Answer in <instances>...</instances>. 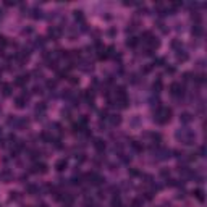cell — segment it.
I'll return each instance as SVG.
<instances>
[{
    "instance_id": "1",
    "label": "cell",
    "mask_w": 207,
    "mask_h": 207,
    "mask_svg": "<svg viewBox=\"0 0 207 207\" xmlns=\"http://www.w3.org/2000/svg\"><path fill=\"white\" fill-rule=\"evenodd\" d=\"M172 120V109L168 107H159L155 110V116H154V121H157L159 125H165V123H168Z\"/></svg>"
},
{
    "instance_id": "2",
    "label": "cell",
    "mask_w": 207,
    "mask_h": 207,
    "mask_svg": "<svg viewBox=\"0 0 207 207\" xmlns=\"http://www.w3.org/2000/svg\"><path fill=\"white\" fill-rule=\"evenodd\" d=\"M175 138L178 141H181L183 144H186V146H193L196 142V134L189 130H178L175 133Z\"/></svg>"
},
{
    "instance_id": "3",
    "label": "cell",
    "mask_w": 207,
    "mask_h": 207,
    "mask_svg": "<svg viewBox=\"0 0 207 207\" xmlns=\"http://www.w3.org/2000/svg\"><path fill=\"white\" fill-rule=\"evenodd\" d=\"M84 178L89 180V183L94 185V186H99V185H102V183L105 181V180L102 178L99 173H95V172H91V173H88V175H84Z\"/></svg>"
},
{
    "instance_id": "4",
    "label": "cell",
    "mask_w": 207,
    "mask_h": 207,
    "mask_svg": "<svg viewBox=\"0 0 207 207\" xmlns=\"http://www.w3.org/2000/svg\"><path fill=\"white\" fill-rule=\"evenodd\" d=\"M183 92H185L183 84H180V83H172L170 84V94L173 97H180V95H183Z\"/></svg>"
},
{
    "instance_id": "5",
    "label": "cell",
    "mask_w": 207,
    "mask_h": 207,
    "mask_svg": "<svg viewBox=\"0 0 207 207\" xmlns=\"http://www.w3.org/2000/svg\"><path fill=\"white\" fill-rule=\"evenodd\" d=\"M28 100H29V94H23L15 99V105H16V109H25Z\"/></svg>"
},
{
    "instance_id": "6",
    "label": "cell",
    "mask_w": 207,
    "mask_h": 207,
    "mask_svg": "<svg viewBox=\"0 0 207 207\" xmlns=\"http://www.w3.org/2000/svg\"><path fill=\"white\" fill-rule=\"evenodd\" d=\"M31 172L32 173H41V175H44V173L49 172V167H47L46 163H42V162H41V163H34V165H32Z\"/></svg>"
},
{
    "instance_id": "7",
    "label": "cell",
    "mask_w": 207,
    "mask_h": 207,
    "mask_svg": "<svg viewBox=\"0 0 207 207\" xmlns=\"http://www.w3.org/2000/svg\"><path fill=\"white\" fill-rule=\"evenodd\" d=\"M49 36L53 39V41H57V39L62 37V29H60L58 26H50L49 28Z\"/></svg>"
},
{
    "instance_id": "8",
    "label": "cell",
    "mask_w": 207,
    "mask_h": 207,
    "mask_svg": "<svg viewBox=\"0 0 207 207\" xmlns=\"http://www.w3.org/2000/svg\"><path fill=\"white\" fill-rule=\"evenodd\" d=\"M155 154H157L159 160H167V159L170 157V154H172V151H170V149H157Z\"/></svg>"
},
{
    "instance_id": "9",
    "label": "cell",
    "mask_w": 207,
    "mask_h": 207,
    "mask_svg": "<svg viewBox=\"0 0 207 207\" xmlns=\"http://www.w3.org/2000/svg\"><path fill=\"white\" fill-rule=\"evenodd\" d=\"M46 110H47V105L44 104V102L37 104V107H36V116H37V120L42 118V116L46 115Z\"/></svg>"
},
{
    "instance_id": "10",
    "label": "cell",
    "mask_w": 207,
    "mask_h": 207,
    "mask_svg": "<svg viewBox=\"0 0 207 207\" xmlns=\"http://www.w3.org/2000/svg\"><path fill=\"white\" fill-rule=\"evenodd\" d=\"M67 167H68L67 159H60V160L55 162V170L57 172H63V170H67Z\"/></svg>"
},
{
    "instance_id": "11",
    "label": "cell",
    "mask_w": 207,
    "mask_h": 207,
    "mask_svg": "<svg viewBox=\"0 0 207 207\" xmlns=\"http://www.w3.org/2000/svg\"><path fill=\"white\" fill-rule=\"evenodd\" d=\"M28 81H29V74H20V76L15 79V86H20V88H23V86H25Z\"/></svg>"
},
{
    "instance_id": "12",
    "label": "cell",
    "mask_w": 207,
    "mask_h": 207,
    "mask_svg": "<svg viewBox=\"0 0 207 207\" xmlns=\"http://www.w3.org/2000/svg\"><path fill=\"white\" fill-rule=\"evenodd\" d=\"M92 146H94V149L97 152H104V151H105V142H104L102 139H99V138H97V139H94Z\"/></svg>"
},
{
    "instance_id": "13",
    "label": "cell",
    "mask_w": 207,
    "mask_h": 207,
    "mask_svg": "<svg viewBox=\"0 0 207 207\" xmlns=\"http://www.w3.org/2000/svg\"><path fill=\"white\" fill-rule=\"evenodd\" d=\"M62 201H63V207H73V204H74V197L71 194H65L62 197Z\"/></svg>"
},
{
    "instance_id": "14",
    "label": "cell",
    "mask_w": 207,
    "mask_h": 207,
    "mask_svg": "<svg viewBox=\"0 0 207 207\" xmlns=\"http://www.w3.org/2000/svg\"><path fill=\"white\" fill-rule=\"evenodd\" d=\"M109 120H110V125H112V126H118L120 123H121V116H120L118 113H113V115H110Z\"/></svg>"
},
{
    "instance_id": "15",
    "label": "cell",
    "mask_w": 207,
    "mask_h": 207,
    "mask_svg": "<svg viewBox=\"0 0 207 207\" xmlns=\"http://www.w3.org/2000/svg\"><path fill=\"white\" fill-rule=\"evenodd\" d=\"M188 58H189V55H188V53L185 52V50H176V60H178V62H188Z\"/></svg>"
},
{
    "instance_id": "16",
    "label": "cell",
    "mask_w": 207,
    "mask_h": 207,
    "mask_svg": "<svg viewBox=\"0 0 207 207\" xmlns=\"http://www.w3.org/2000/svg\"><path fill=\"white\" fill-rule=\"evenodd\" d=\"M11 88H13V86H11L10 83H4V84H2V94H4L5 97H8V95L11 94Z\"/></svg>"
},
{
    "instance_id": "17",
    "label": "cell",
    "mask_w": 207,
    "mask_h": 207,
    "mask_svg": "<svg viewBox=\"0 0 207 207\" xmlns=\"http://www.w3.org/2000/svg\"><path fill=\"white\" fill-rule=\"evenodd\" d=\"M202 34H204L202 26H201V25H194L193 26V36H194V37H201Z\"/></svg>"
},
{
    "instance_id": "18",
    "label": "cell",
    "mask_w": 207,
    "mask_h": 207,
    "mask_svg": "<svg viewBox=\"0 0 207 207\" xmlns=\"http://www.w3.org/2000/svg\"><path fill=\"white\" fill-rule=\"evenodd\" d=\"M180 121H181V123H189V121H193V115H191V113H188V112L181 113V115H180Z\"/></svg>"
},
{
    "instance_id": "19",
    "label": "cell",
    "mask_w": 207,
    "mask_h": 207,
    "mask_svg": "<svg viewBox=\"0 0 207 207\" xmlns=\"http://www.w3.org/2000/svg\"><path fill=\"white\" fill-rule=\"evenodd\" d=\"M162 88H163V84H162V79L159 78V79L154 81V84H152V89H154V92H160Z\"/></svg>"
},
{
    "instance_id": "20",
    "label": "cell",
    "mask_w": 207,
    "mask_h": 207,
    "mask_svg": "<svg viewBox=\"0 0 207 207\" xmlns=\"http://www.w3.org/2000/svg\"><path fill=\"white\" fill-rule=\"evenodd\" d=\"M193 194L196 196V199L199 201V202H204V191L202 189H194Z\"/></svg>"
},
{
    "instance_id": "21",
    "label": "cell",
    "mask_w": 207,
    "mask_h": 207,
    "mask_svg": "<svg viewBox=\"0 0 207 207\" xmlns=\"http://www.w3.org/2000/svg\"><path fill=\"white\" fill-rule=\"evenodd\" d=\"M84 97H86V100L89 102V105H92V104H94V92H92V89H91V91H86Z\"/></svg>"
},
{
    "instance_id": "22",
    "label": "cell",
    "mask_w": 207,
    "mask_h": 207,
    "mask_svg": "<svg viewBox=\"0 0 207 207\" xmlns=\"http://www.w3.org/2000/svg\"><path fill=\"white\" fill-rule=\"evenodd\" d=\"M0 178L4 180V183H10V181H11V178H13V175H11L10 172H4L2 175H0Z\"/></svg>"
},
{
    "instance_id": "23",
    "label": "cell",
    "mask_w": 207,
    "mask_h": 207,
    "mask_svg": "<svg viewBox=\"0 0 207 207\" xmlns=\"http://www.w3.org/2000/svg\"><path fill=\"white\" fill-rule=\"evenodd\" d=\"M136 46H138V39L136 37H130L126 41V47H130V49H134Z\"/></svg>"
},
{
    "instance_id": "24",
    "label": "cell",
    "mask_w": 207,
    "mask_h": 207,
    "mask_svg": "<svg viewBox=\"0 0 207 207\" xmlns=\"http://www.w3.org/2000/svg\"><path fill=\"white\" fill-rule=\"evenodd\" d=\"M74 20L79 21V23H84V15H83V11H79V10L74 11Z\"/></svg>"
},
{
    "instance_id": "25",
    "label": "cell",
    "mask_w": 207,
    "mask_h": 207,
    "mask_svg": "<svg viewBox=\"0 0 207 207\" xmlns=\"http://www.w3.org/2000/svg\"><path fill=\"white\" fill-rule=\"evenodd\" d=\"M28 193L31 194V196H34V194L39 193V188H37V186H34V185H29L28 186Z\"/></svg>"
},
{
    "instance_id": "26",
    "label": "cell",
    "mask_w": 207,
    "mask_h": 207,
    "mask_svg": "<svg viewBox=\"0 0 207 207\" xmlns=\"http://www.w3.org/2000/svg\"><path fill=\"white\" fill-rule=\"evenodd\" d=\"M131 147H133L136 152H142V146H141L138 141H133V142H131Z\"/></svg>"
},
{
    "instance_id": "27",
    "label": "cell",
    "mask_w": 207,
    "mask_h": 207,
    "mask_svg": "<svg viewBox=\"0 0 207 207\" xmlns=\"http://www.w3.org/2000/svg\"><path fill=\"white\" fill-rule=\"evenodd\" d=\"M131 207H142V199H141V197H136V199L131 202Z\"/></svg>"
},
{
    "instance_id": "28",
    "label": "cell",
    "mask_w": 207,
    "mask_h": 207,
    "mask_svg": "<svg viewBox=\"0 0 207 207\" xmlns=\"http://www.w3.org/2000/svg\"><path fill=\"white\" fill-rule=\"evenodd\" d=\"M31 16L34 18V20H37V18H42V11L37 10V8H34V10H32V15H31Z\"/></svg>"
},
{
    "instance_id": "29",
    "label": "cell",
    "mask_w": 207,
    "mask_h": 207,
    "mask_svg": "<svg viewBox=\"0 0 207 207\" xmlns=\"http://www.w3.org/2000/svg\"><path fill=\"white\" fill-rule=\"evenodd\" d=\"M112 207H121V201H120L118 196H115L112 199Z\"/></svg>"
},
{
    "instance_id": "30",
    "label": "cell",
    "mask_w": 207,
    "mask_h": 207,
    "mask_svg": "<svg viewBox=\"0 0 207 207\" xmlns=\"http://www.w3.org/2000/svg\"><path fill=\"white\" fill-rule=\"evenodd\" d=\"M47 88H49V89H55L57 88V81L55 79H50V81H47Z\"/></svg>"
},
{
    "instance_id": "31",
    "label": "cell",
    "mask_w": 207,
    "mask_h": 207,
    "mask_svg": "<svg viewBox=\"0 0 207 207\" xmlns=\"http://www.w3.org/2000/svg\"><path fill=\"white\" fill-rule=\"evenodd\" d=\"M99 116H100V120H104V118H109V116H107V110H105V109H102L100 112H99Z\"/></svg>"
},
{
    "instance_id": "32",
    "label": "cell",
    "mask_w": 207,
    "mask_h": 207,
    "mask_svg": "<svg viewBox=\"0 0 207 207\" xmlns=\"http://www.w3.org/2000/svg\"><path fill=\"white\" fill-rule=\"evenodd\" d=\"M183 79H185V81H191V79H193V73H185V74H183Z\"/></svg>"
},
{
    "instance_id": "33",
    "label": "cell",
    "mask_w": 207,
    "mask_h": 207,
    "mask_svg": "<svg viewBox=\"0 0 207 207\" xmlns=\"http://www.w3.org/2000/svg\"><path fill=\"white\" fill-rule=\"evenodd\" d=\"M44 42H46V41H44V37H37V41H36V46L42 47V46H44Z\"/></svg>"
},
{
    "instance_id": "34",
    "label": "cell",
    "mask_w": 207,
    "mask_h": 207,
    "mask_svg": "<svg viewBox=\"0 0 207 207\" xmlns=\"http://www.w3.org/2000/svg\"><path fill=\"white\" fill-rule=\"evenodd\" d=\"M131 125H133V126H136V125H139V116H134V118L133 120H131Z\"/></svg>"
},
{
    "instance_id": "35",
    "label": "cell",
    "mask_w": 207,
    "mask_h": 207,
    "mask_svg": "<svg viewBox=\"0 0 207 207\" xmlns=\"http://www.w3.org/2000/svg\"><path fill=\"white\" fill-rule=\"evenodd\" d=\"M18 199V193H13V191H11L10 193V201H16Z\"/></svg>"
},
{
    "instance_id": "36",
    "label": "cell",
    "mask_w": 207,
    "mask_h": 207,
    "mask_svg": "<svg viewBox=\"0 0 207 207\" xmlns=\"http://www.w3.org/2000/svg\"><path fill=\"white\" fill-rule=\"evenodd\" d=\"M160 175L163 176V178H167V176L170 175V172H168V170H160Z\"/></svg>"
},
{
    "instance_id": "37",
    "label": "cell",
    "mask_w": 207,
    "mask_h": 207,
    "mask_svg": "<svg viewBox=\"0 0 207 207\" xmlns=\"http://www.w3.org/2000/svg\"><path fill=\"white\" fill-rule=\"evenodd\" d=\"M151 70H152V65H147V67H144V68H142V73H149Z\"/></svg>"
},
{
    "instance_id": "38",
    "label": "cell",
    "mask_w": 207,
    "mask_h": 207,
    "mask_svg": "<svg viewBox=\"0 0 207 207\" xmlns=\"http://www.w3.org/2000/svg\"><path fill=\"white\" fill-rule=\"evenodd\" d=\"M180 46H181V42H180V41H173V42H172L173 49H176V47H180Z\"/></svg>"
},
{
    "instance_id": "39",
    "label": "cell",
    "mask_w": 207,
    "mask_h": 207,
    "mask_svg": "<svg viewBox=\"0 0 207 207\" xmlns=\"http://www.w3.org/2000/svg\"><path fill=\"white\" fill-rule=\"evenodd\" d=\"M199 154H201V157H204V155H206V147H204V146H201V149H199Z\"/></svg>"
},
{
    "instance_id": "40",
    "label": "cell",
    "mask_w": 207,
    "mask_h": 207,
    "mask_svg": "<svg viewBox=\"0 0 207 207\" xmlns=\"http://www.w3.org/2000/svg\"><path fill=\"white\" fill-rule=\"evenodd\" d=\"M84 206H86V207H89V206H92V199H89V197H88V199H86V201H84Z\"/></svg>"
},
{
    "instance_id": "41",
    "label": "cell",
    "mask_w": 207,
    "mask_h": 207,
    "mask_svg": "<svg viewBox=\"0 0 207 207\" xmlns=\"http://www.w3.org/2000/svg\"><path fill=\"white\" fill-rule=\"evenodd\" d=\"M70 81L73 83V84H76V83H79V79H76V76H70Z\"/></svg>"
},
{
    "instance_id": "42",
    "label": "cell",
    "mask_w": 207,
    "mask_h": 207,
    "mask_svg": "<svg viewBox=\"0 0 207 207\" xmlns=\"http://www.w3.org/2000/svg\"><path fill=\"white\" fill-rule=\"evenodd\" d=\"M167 73L173 74V73H175V68H173V67H168V68H167Z\"/></svg>"
},
{
    "instance_id": "43",
    "label": "cell",
    "mask_w": 207,
    "mask_h": 207,
    "mask_svg": "<svg viewBox=\"0 0 207 207\" xmlns=\"http://www.w3.org/2000/svg\"><path fill=\"white\" fill-rule=\"evenodd\" d=\"M130 175H131V176H136V175H138V170H134V168L130 170Z\"/></svg>"
},
{
    "instance_id": "44",
    "label": "cell",
    "mask_w": 207,
    "mask_h": 207,
    "mask_svg": "<svg viewBox=\"0 0 207 207\" xmlns=\"http://www.w3.org/2000/svg\"><path fill=\"white\" fill-rule=\"evenodd\" d=\"M4 142H5V141H2V139H0V147H4V146H5Z\"/></svg>"
},
{
    "instance_id": "45",
    "label": "cell",
    "mask_w": 207,
    "mask_h": 207,
    "mask_svg": "<svg viewBox=\"0 0 207 207\" xmlns=\"http://www.w3.org/2000/svg\"><path fill=\"white\" fill-rule=\"evenodd\" d=\"M39 207H47V204H41V206H39Z\"/></svg>"
},
{
    "instance_id": "46",
    "label": "cell",
    "mask_w": 207,
    "mask_h": 207,
    "mask_svg": "<svg viewBox=\"0 0 207 207\" xmlns=\"http://www.w3.org/2000/svg\"><path fill=\"white\" fill-rule=\"evenodd\" d=\"M0 134H2V128H0Z\"/></svg>"
}]
</instances>
